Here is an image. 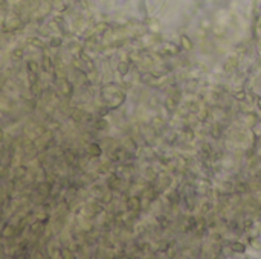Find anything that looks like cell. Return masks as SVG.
<instances>
[{
  "label": "cell",
  "mask_w": 261,
  "mask_h": 259,
  "mask_svg": "<svg viewBox=\"0 0 261 259\" xmlns=\"http://www.w3.org/2000/svg\"><path fill=\"white\" fill-rule=\"evenodd\" d=\"M183 43H185V47H188V49H191V41L188 40L186 41V38H183Z\"/></svg>",
  "instance_id": "obj_1"
},
{
  "label": "cell",
  "mask_w": 261,
  "mask_h": 259,
  "mask_svg": "<svg viewBox=\"0 0 261 259\" xmlns=\"http://www.w3.org/2000/svg\"><path fill=\"white\" fill-rule=\"evenodd\" d=\"M258 107H260V108H261V99L258 101Z\"/></svg>",
  "instance_id": "obj_2"
}]
</instances>
